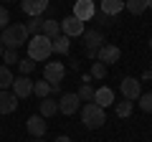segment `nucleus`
Returning <instances> with one entry per match:
<instances>
[{
	"mask_svg": "<svg viewBox=\"0 0 152 142\" xmlns=\"http://www.w3.org/2000/svg\"><path fill=\"white\" fill-rule=\"evenodd\" d=\"M28 41H31V33H28L26 23H10V26L3 31V36H0V43H3V48H20V46H26Z\"/></svg>",
	"mask_w": 152,
	"mask_h": 142,
	"instance_id": "f257e3e1",
	"label": "nucleus"
},
{
	"mask_svg": "<svg viewBox=\"0 0 152 142\" xmlns=\"http://www.w3.org/2000/svg\"><path fill=\"white\" fill-rule=\"evenodd\" d=\"M51 53H53V48H51V38H46L43 33L31 36V41H28V59H31V61H46Z\"/></svg>",
	"mask_w": 152,
	"mask_h": 142,
	"instance_id": "f03ea898",
	"label": "nucleus"
},
{
	"mask_svg": "<svg viewBox=\"0 0 152 142\" xmlns=\"http://www.w3.org/2000/svg\"><path fill=\"white\" fill-rule=\"evenodd\" d=\"M81 122L86 130H96V127H102L104 122H107V114H104V109L99 107V104L94 102H86L81 109Z\"/></svg>",
	"mask_w": 152,
	"mask_h": 142,
	"instance_id": "7ed1b4c3",
	"label": "nucleus"
},
{
	"mask_svg": "<svg viewBox=\"0 0 152 142\" xmlns=\"http://www.w3.org/2000/svg\"><path fill=\"white\" fill-rule=\"evenodd\" d=\"M104 46V36L99 31H86L84 33V51H86V59H96L99 48Z\"/></svg>",
	"mask_w": 152,
	"mask_h": 142,
	"instance_id": "20e7f679",
	"label": "nucleus"
},
{
	"mask_svg": "<svg viewBox=\"0 0 152 142\" xmlns=\"http://www.w3.org/2000/svg\"><path fill=\"white\" fill-rule=\"evenodd\" d=\"M64 74H66V69H64V64H61V61H48V64H46V69H43V79L51 84V86L64 81Z\"/></svg>",
	"mask_w": 152,
	"mask_h": 142,
	"instance_id": "39448f33",
	"label": "nucleus"
},
{
	"mask_svg": "<svg viewBox=\"0 0 152 142\" xmlns=\"http://www.w3.org/2000/svg\"><path fill=\"white\" fill-rule=\"evenodd\" d=\"M119 89H122V94H124V99H129V102L140 99V94H142L140 79H134V76H124V79H122V84H119Z\"/></svg>",
	"mask_w": 152,
	"mask_h": 142,
	"instance_id": "423d86ee",
	"label": "nucleus"
},
{
	"mask_svg": "<svg viewBox=\"0 0 152 142\" xmlns=\"http://www.w3.org/2000/svg\"><path fill=\"white\" fill-rule=\"evenodd\" d=\"M94 13H96V5H94V0H76L74 3V18L79 20H91Z\"/></svg>",
	"mask_w": 152,
	"mask_h": 142,
	"instance_id": "0eeeda50",
	"label": "nucleus"
},
{
	"mask_svg": "<svg viewBox=\"0 0 152 142\" xmlns=\"http://www.w3.org/2000/svg\"><path fill=\"white\" fill-rule=\"evenodd\" d=\"M81 107V99L76 97V94H61L58 99V112L61 114H76Z\"/></svg>",
	"mask_w": 152,
	"mask_h": 142,
	"instance_id": "6e6552de",
	"label": "nucleus"
},
{
	"mask_svg": "<svg viewBox=\"0 0 152 142\" xmlns=\"http://www.w3.org/2000/svg\"><path fill=\"white\" fill-rule=\"evenodd\" d=\"M26 130H28V135H31V137H43V135H46V130H48V124H46V117H41V114L28 117Z\"/></svg>",
	"mask_w": 152,
	"mask_h": 142,
	"instance_id": "1a4fd4ad",
	"label": "nucleus"
},
{
	"mask_svg": "<svg viewBox=\"0 0 152 142\" xmlns=\"http://www.w3.org/2000/svg\"><path fill=\"white\" fill-rule=\"evenodd\" d=\"M61 33L69 36V38H74V36H84V23L79 20V18L69 15L66 20H61Z\"/></svg>",
	"mask_w": 152,
	"mask_h": 142,
	"instance_id": "9d476101",
	"label": "nucleus"
},
{
	"mask_svg": "<svg viewBox=\"0 0 152 142\" xmlns=\"http://www.w3.org/2000/svg\"><path fill=\"white\" fill-rule=\"evenodd\" d=\"M13 94H15L18 99H26L33 94V81L28 76H15L13 79Z\"/></svg>",
	"mask_w": 152,
	"mask_h": 142,
	"instance_id": "9b49d317",
	"label": "nucleus"
},
{
	"mask_svg": "<svg viewBox=\"0 0 152 142\" xmlns=\"http://www.w3.org/2000/svg\"><path fill=\"white\" fill-rule=\"evenodd\" d=\"M20 8H23V13H26V15L38 18L46 8H48V0H20Z\"/></svg>",
	"mask_w": 152,
	"mask_h": 142,
	"instance_id": "f8f14e48",
	"label": "nucleus"
},
{
	"mask_svg": "<svg viewBox=\"0 0 152 142\" xmlns=\"http://www.w3.org/2000/svg\"><path fill=\"white\" fill-rule=\"evenodd\" d=\"M119 56H122V51L117 48V46H107V43H104L102 48H99L96 59L102 61L104 66H109V64H117V61H119Z\"/></svg>",
	"mask_w": 152,
	"mask_h": 142,
	"instance_id": "ddd939ff",
	"label": "nucleus"
},
{
	"mask_svg": "<svg viewBox=\"0 0 152 142\" xmlns=\"http://www.w3.org/2000/svg\"><path fill=\"white\" fill-rule=\"evenodd\" d=\"M18 107V97L8 89H0V114H10Z\"/></svg>",
	"mask_w": 152,
	"mask_h": 142,
	"instance_id": "4468645a",
	"label": "nucleus"
},
{
	"mask_svg": "<svg viewBox=\"0 0 152 142\" xmlns=\"http://www.w3.org/2000/svg\"><path fill=\"white\" fill-rule=\"evenodd\" d=\"M94 104H99V107H109V104H114V91L109 86H102V89H96L94 91Z\"/></svg>",
	"mask_w": 152,
	"mask_h": 142,
	"instance_id": "2eb2a0df",
	"label": "nucleus"
},
{
	"mask_svg": "<svg viewBox=\"0 0 152 142\" xmlns=\"http://www.w3.org/2000/svg\"><path fill=\"white\" fill-rule=\"evenodd\" d=\"M124 10V0H102V13H107L109 18L119 15Z\"/></svg>",
	"mask_w": 152,
	"mask_h": 142,
	"instance_id": "dca6fc26",
	"label": "nucleus"
},
{
	"mask_svg": "<svg viewBox=\"0 0 152 142\" xmlns=\"http://www.w3.org/2000/svg\"><path fill=\"white\" fill-rule=\"evenodd\" d=\"M56 112H58V102H53L51 97L41 99V107H38V114L41 117H53Z\"/></svg>",
	"mask_w": 152,
	"mask_h": 142,
	"instance_id": "f3484780",
	"label": "nucleus"
},
{
	"mask_svg": "<svg viewBox=\"0 0 152 142\" xmlns=\"http://www.w3.org/2000/svg\"><path fill=\"white\" fill-rule=\"evenodd\" d=\"M51 48H53V53H69V48H71V41H69V36H64V33H61V36H56L53 41H51Z\"/></svg>",
	"mask_w": 152,
	"mask_h": 142,
	"instance_id": "a211bd4d",
	"label": "nucleus"
},
{
	"mask_svg": "<svg viewBox=\"0 0 152 142\" xmlns=\"http://www.w3.org/2000/svg\"><path fill=\"white\" fill-rule=\"evenodd\" d=\"M41 33H43L46 38L53 41L56 36H61V23H58V20H43V28H41Z\"/></svg>",
	"mask_w": 152,
	"mask_h": 142,
	"instance_id": "6ab92c4d",
	"label": "nucleus"
},
{
	"mask_svg": "<svg viewBox=\"0 0 152 142\" xmlns=\"http://www.w3.org/2000/svg\"><path fill=\"white\" fill-rule=\"evenodd\" d=\"M124 8L132 13V15H142L147 10V3L145 0H124Z\"/></svg>",
	"mask_w": 152,
	"mask_h": 142,
	"instance_id": "aec40b11",
	"label": "nucleus"
},
{
	"mask_svg": "<svg viewBox=\"0 0 152 142\" xmlns=\"http://www.w3.org/2000/svg\"><path fill=\"white\" fill-rule=\"evenodd\" d=\"M33 94L36 97H41V99H46V97H51V84L46 81H33Z\"/></svg>",
	"mask_w": 152,
	"mask_h": 142,
	"instance_id": "412c9836",
	"label": "nucleus"
},
{
	"mask_svg": "<svg viewBox=\"0 0 152 142\" xmlns=\"http://www.w3.org/2000/svg\"><path fill=\"white\" fill-rule=\"evenodd\" d=\"M13 79H15V76L10 74V69L3 64V66H0V89H10L13 86Z\"/></svg>",
	"mask_w": 152,
	"mask_h": 142,
	"instance_id": "4be33fe9",
	"label": "nucleus"
},
{
	"mask_svg": "<svg viewBox=\"0 0 152 142\" xmlns=\"http://www.w3.org/2000/svg\"><path fill=\"white\" fill-rule=\"evenodd\" d=\"M26 28H28V33H31V36H38V33H41V28H43V18L38 15V18H31V20L26 23Z\"/></svg>",
	"mask_w": 152,
	"mask_h": 142,
	"instance_id": "5701e85b",
	"label": "nucleus"
},
{
	"mask_svg": "<svg viewBox=\"0 0 152 142\" xmlns=\"http://www.w3.org/2000/svg\"><path fill=\"white\" fill-rule=\"evenodd\" d=\"M76 97L81 99V102H94V89L89 86V84H81L79 91H76Z\"/></svg>",
	"mask_w": 152,
	"mask_h": 142,
	"instance_id": "b1692460",
	"label": "nucleus"
},
{
	"mask_svg": "<svg viewBox=\"0 0 152 142\" xmlns=\"http://www.w3.org/2000/svg\"><path fill=\"white\" fill-rule=\"evenodd\" d=\"M132 109H134V104H132L129 99H124V102H117V114H119V117H129Z\"/></svg>",
	"mask_w": 152,
	"mask_h": 142,
	"instance_id": "393cba45",
	"label": "nucleus"
},
{
	"mask_svg": "<svg viewBox=\"0 0 152 142\" xmlns=\"http://www.w3.org/2000/svg\"><path fill=\"white\" fill-rule=\"evenodd\" d=\"M18 69H20V76H28V74H33V69H36V61L20 59V61H18Z\"/></svg>",
	"mask_w": 152,
	"mask_h": 142,
	"instance_id": "a878e982",
	"label": "nucleus"
},
{
	"mask_svg": "<svg viewBox=\"0 0 152 142\" xmlns=\"http://www.w3.org/2000/svg\"><path fill=\"white\" fill-rule=\"evenodd\" d=\"M0 59L5 61V66H10V64H18V61H20V59H18V51H15V48H5Z\"/></svg>",
	"mask_w": 152,
	"mask_h": 142,
	"instance_id": "bb28decb",
	"label": "nucleus"
},
{
	"mask_svg": "<svg viewBox=\"0 0 152 142\" xmlns=\"http://www.w3.org/2000/svg\"><path fill=\"white\" fill-rule=\"evenodd\" d=\"M107 76V66L102 64V61H94V66H91V79H104Z\"/></svg>",
	"mask_w": 152,
	"mask_h": 142,
	"instance_id": "cd10ccee",
	"label": "nucleus"
},
{
	"mask_svg": "<svg viewBox=\"0 0 152 142\" xmlns=\"http://www.w3.org/2000/svg\"><path fill=\"white\" fill-rule=\"evenodd\" d=\"M140 109L142 112H152V91L140 94Z\"/></svg>",
	"mask_w": 152,
	"mask_h": 142,
	"instance_id": "c85d7f7f",
	"label": "nucleus"
},
{
	"mask_svg": "<svg viewBox=\"0 0 152 142\" xmlns=\"http://www.w3.org/2000/svg\"><path fill=\"white\" fill-rule=\"evenodd\" d=\"M8 20H10V13L5 10V5H0V31H5V28L10 26Z\"/></svg>",
	"mask_w": 152,
	"mask_h": 142,
	"instance_id": "c756f323",
	"label": "nucleus"
},
{
	"mask_svg": "<svg viewBox=\"0 0 152 142\" xmlns=\"http://www.w3.org/2000/svg\"><path fill=\"white\" fill-rule=\"evenodd\" d=\"M94 18H96L99 26H109V23H112V18H109L107 13H94Z\"/></svg>",
	"mask_w": 152,
	"mask_h": 142,
	"instance_id": "7c9ffc66",
	"label": "nucleus"
},
{
	"mask_svg": "<svg viewBox=\"0 0 152 142\" xmlns=\"http://www.w3.org/2000/svg\"><path fill=\"white\" fill-rule=\"evenodd\" d=\"M53 142H71V140H69V137H56Z\"/></svg>",
	"mask_w": 152,
	"mask_h": 142,
	"instance_id": "2f4dec72",
	"label": "nucleus"
},
{
	"mask_svg": "<svg viewBox=\"0 0 152 142\" xmlns=\"http://www.w3.org/2000/svg\"><path fill=\"white\" fill-rule=\"evenodd\" d=\"M145 3H147V8H152V0H145Z\"/></svg>",
	"mask_w": 152,
	"mask_h": 142,
	"instance_id": "473e14b6",
	"label": "nucleus"
},
{
	"mask_svg": "<svg viewBox=\"0 0 152 142\" xmlns=\"http://www.w3.org/2000/svg\"><path fill=\"white\" fill-rule=\"evenodd\" d=\"M33 142H43V140H41V137H33Z\"/></svg>",
	"mask_w": 152,
	"mask_h": 142,
	"instance_id": "72a5a7b5",
	"label": "nucleus"
},
{
	"mask_svg": "<svg viewBox=\"0 0 152 142\" xmlns=\"http://www.w3.org/2000/svg\"><path fill=\"white\" fill-rule=\"evenodd\" d=\"M3 51H5V48H3V43H0V56H3Z\"/></svg>",
	"mask_w": 152,
	"mask_h": 142,
	"instance_id": "f704fd0d",
	"label": "nucleus"
},
{
	"mask_svg": "<svg viewBox=\"0 0 152 142\" xmlns=\"http://www.w3.org/2000/svg\"><path fill=\"white\" fill-rule=\"evenodd\" d=\"M150 48H152V38H150Z\"/></svg>",
	"mask_w": 152,
	"mask_h": 142,
	"instance_id": "c9c22d12",
	"label": "nucleus"
},
{
	"mask_svg": "<svg viewBox=\"0 0 152 142\" xmlns=\"http://www.w3.org/2000/svg\"><path fill=\"white\" fill-rule=\"evenodd\" d=\"M5 3H10V0H5Z\"/></svg>",
	"mask_w": 152,
	"mask_h": 142,
	"instance_id": "e433bc0d",
	"label": "nucleus"
}]
</instances>
